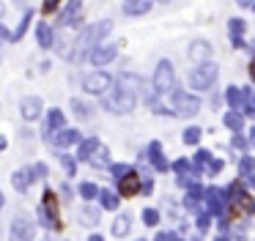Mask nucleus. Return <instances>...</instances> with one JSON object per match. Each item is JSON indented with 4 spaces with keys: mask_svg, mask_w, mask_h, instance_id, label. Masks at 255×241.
<instances>
[{
    "mask_svg": "<svg viewBox=\"0 0 255 241\" xmlns=\"http://www.w3.org/2000/svg\"><path fill=\"white\" fill-rule=\"evenodd\" d=\"M77 14H80V0H72V3H69V8L61 14V22H63V25H74Z\"/></svg>",
    "mask_w": 255,
    "mask_h": 241,
    "instance_id": "nucleus-10",
    "label": "nucleus"
},
{
    "mask_svg": "<svg viewBox=\"0 0 255 241\" xmlns=\"http://www.w3.org/2000/svg\"><path fill=\"white\" fill-rule=\"evenodd\" d=\"M39 41H41V47H50L52 44V33L47 25H39Z\"/></svg>",
    "mask_w": 255,
    "mask_h": 241,
    "instance_id": "nucleus-12",
    "label": "nucleus"
},
{
    "mask_svg": "<svg viewBox=\"0 0 255 241\" xmlns=\"http://www.w3.org/2000/svg\"><path fill=\"white\" fill-rule=\"evenodd\" d=\"M116 52H118V44H105V47H96L91 52V60H94V66H105L116 58Z\"/></svg>",
    "mask_w": 255,
    "mask_h": 241,
    "instance_id": "nucleus-7",
    "label": "nucleus"
},
{
    "mask_svg": "<svg viewBox=\"0 0 255 241\" xmlns=\"http://www.w3.org/2000/svg\"><path fill=\"white\" fill-rule=\"evenodd\" d=\"M159 3H167V0H159Z\"/></svg>",
    "mask_w": 255,
    "mask_h": 241,
    "instance_id": "nucleus-16",
    "label": "nucleus"
},
{
    "mask_svg": "<svg viewBox=\"0 0 255 241\" xmlns=\"http://www.w3.org/2000/svg\"><path fill=\"white\" fill-rule=\"evenodd\" d=\"M151 3L154 0H124V14L127 16H140V14H148Z\"/></svg>",
    "mask_w": 255,
    "mask_h": 241,
    "instance_id": "nucleus-8",
    "label": "nucleus"
},
{
    "mask_svg": "<svg viewBox=\"0 0 255 241\" xmlns=\"http://www.w3.org/2000/svg\"><path fill=\"white\" fill-rule=\"evenodd\" d=\"M83 88L88 93H105L107 88H110V77L105 74V71H96V74H88L83 80Z\"/></svg>",
    "mask_w": 255,
    "mask_h": 241,
    "instance_id": "nucleus-5",
    "label": "nucleus"
},
{
    "mask_svg": "<svg viewBox=\"0 0 255 241\" xmlns=\"http://www.w3.org/2000/svg\"><path fill=\"white\" fill-rule=\"evenodd\" d=\"M173 107L178 110V113H184V115H192V113H198V107H200V102L198 99H192L189 93H173Z\"/></svg>",
    "mask_w": 255,
    "mask_h": 241,
    "instance_id": "nucleus-6",
    "label": "nucleus"
},
{
    "mask_svg": "<svg viewBox=\"0 0 255 241\" xmlns=\"http://www.w3.org/2000/svg\"><path fill=\"white\" fill-rule=\"evenodd\" d=\"M217 80V66L214 63H200L198 69L189 71V85L198 88V91H206L211 88V82Z\"/></svg>",
    "mask_w": 255,
    "mask_h": 241,
    "instance_id": "nucleus-2",
    "label": "nucleus"
},
{
    "mask_svg": "<svg viewBox=\"0 0 255 241\" xmlns=\"http://www.w3.org/2000/svg\"><path fill=\"white\" fill-rule=\"evenodd\" d=\"M0 16H3V5H0Z\"/></svg>",
    "mask_w": 255,
    "mask_h": 241,
    "instance_id": "nucleus-15",
    "label": "nucleus"
},
{
    "mask_svg": "<svg viewBox=\"0 0 255 241\" xmlns=\"http://www.w3.org/2000/svg\"><path fill=\"white\" fill-rule=\"evenodd\" d=\"M39 113H41V102H39V99H25V102H22V115H25V118H36Z\"/></svg>",
    "mask_w": 255,
    "mask_h": 241,
    "instance_id": "nucleus-11",
    "label": "nucleus"
},
{
    "mask_svg": "<svg viewBox=\"0 0 255 241\" xmlns=\"http://www.w3.org/2000/svg\"><path fill=\"white\" fill-rule=\"evenodd\" d=\"M129 230V222H127V217H124V222H116V233L121 236V233H127Z\"/></svg>",
    "mask_w": 255,
    "mask_h": 241,
    "instance_id": "nucleus-13",
    "label": "nucleus"
},
{
    "mask_svg": "<svg viewBox=\"0 0 255 241\" xmlns=\"http://www.w3.org/2000/svg\"><path fill=\"white\" fill-rule=\"evenodd\" d=\"M209 52H211V49H209V44H206V41H195L192 47H189V58H192V60L209 58Z\"/></svg>",
    "mask_w": 255,
    "mask_h": 241,
    "instance_id": "nucleus-9",
    "label": "nucleus"
},
{
    "mask_svg": "<svg viewBox=\"0 0 255 241\" xmlns=\"http://www.w3.org/2000/svg\"><path fill=\"white\" fill-rule=\"evenodd\" d=\"M110 27H113L110 19H102V22H96V25L85 27V30L77 36V47H91V44L102 41V36H107V33H110Z\"/></svg>",
    "mask_w": 255,
    "mask_h": 241,
    "instance_id": "nucleus-3",
    "label": "nucleus"
},
{
    "mask_svg": "<svg viewBox=\"0 0 255 241\" xmlns=\"http://www.w3.org/2000/svg\"><path fill=\"white\" fill-rule=\"evenodd\" d=\"M107 107H110L113 113H129V110L134 107V88H129L127 77H121V88L107 99Z\"/></svg>",
    "mask_w": 255,
    "mask_h": 241,
    "instance_id": "nucleus-1",
    "label": "nucleus"
},
{
    "mask_svg": "<svg viewBox=\"0 0 255 241\" xmlns=\"http://www.w3.org/2000/svg\"><path fill=\"white\" fill-rule=\"evenodd\" d=\"M250 3H253V0H239V5H244V8H247Z\"/></svg>",
    "mask_w": 255,
    "mask_h": 241,
    "instance_id": "nucleus-14",
    "label": "nucleus"
},
{
    "mask_svg": "<svg viewBox=\"0 0 255 241\" xmlns=\"http://www.w3.org/2000/svg\"><path fill=\"white\" fill-rule=\"evenodd\" d=\"M173 85H176L173 66H170V60H162V63L156 66V74H154V88L159 93H167V91H173Z\"/></svg>",
    "mask_w": 255,
    "mask_h": 241,
    "instance_id": "nucleus-4",
    "label": "nucleus"
}]
</instances>
